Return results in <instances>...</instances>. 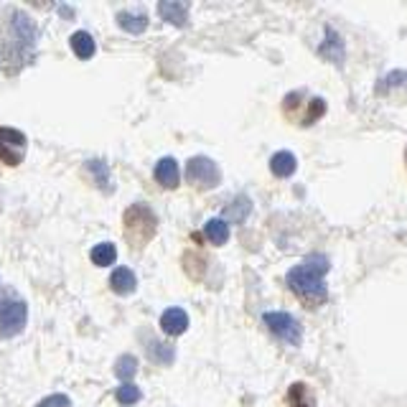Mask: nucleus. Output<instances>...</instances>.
<instances>
[{
	"label": "nucleus",
	"mask_w": 407,
	"mask_h": 407,
	"mask_svg": "<svg viewBox=\"0 0 407 407\" xmlns=\"http://www.w3.org/2000/svg\"><path fill=\"white\" fill-rule=\"evenodd\" d=\"M36 23L21 8H0V61L8 72L23 69L36 56Z\"/></svg>",
	"instance_id": "f257e3e1"
},
{
	"label": "nucleus",
	"mask_w": 407,
	"mask_h": 407,
	"mask_svg": "<svg viewBox=\"0 0 407 407\" xmlns=\"http://www.w3.org/2000/svg\"><path fill=\"white\" fill-rule=\"evenodd\" d=\"M328 273V260L323 255H310L305 257L300 265L288 273V286L291 291L298 295L303 303L308 305H321L323 300L328 298V291H326V278Z\"/></svg>",
	"instance_id": "f03ea898"
},
{
	"label": "nucleus",
	"mask_w": 407,
	"mask_h": 407,
	"mask_svg": "<svg viewBox=\"0 0 407 407\" xmlns=\"http://www.w3.org/2000/svg\"><path fill=\"white\" fill-rule=\"evenodd\" d=\"M122 222H125V237L133 247H143V244L151 242L153 234H156V227H158V219L146 204H133L125 212Z\"/></svg>",
	"instance_id": "7ed1b4c3"
},
{
	"label": "nucleus",
	"mask_w": 407,
	"mask_h": 407,
	"mask_svg": "<svg viewBox=\"0 0 407 407\" xmlns=\"http://www.w3.org/2000/svg\"><path fill=\"white\" fill-rule=\"evenodd\" d=\"M28 305L16 298H0V339H13L26 328Z\"/></svg>",
	"instance_id": "20e7f679"
},
{
	"label": "nucleus",
	"mask_w": 407,
	"mask_h": 407,
	"mask_svg": "<svg viewBox=\"0 0 407 407\" xmlns=\"http://www.w3.org/2000/svg\"><path fill=\"white\" fill-rule=\"evenodd\" d=\"M186 181L196 189H214L222 181V170L214 163L212 158H204V156H196L186 163Z\"/></svg>",
	"instance_id": "39448f33"
},
{
	"label": "nucleus",
	"mask_w": 407,
	"mask_h": 407,
	"mask_svg": "<svg viewBox=\"0 0 407 407\" xmlns=\"http://www.w3.org/2000/svg\"><path fill=\"white\" fill-rule=\"evenodd\" d=\"M262 321L280 341H286L291 347H298L300 339H303V328H300L298 318H293L291 313H278L275 310V313H265Z\"/></svg>",
	"instance_id": "423d86ee"
},
{
	"label": "nucleus",
	"mask_w": 407,
	"mask_h": 407,
	"mask_svg": "<svg viewBox=\"0 0 407 407\" xmlns=\"http://www.w3.org/2000/svg\"><path fill=\"white\" fill-rule=\"evenodd\" d=\"M298 109H303V117H300V125H310V122H316L318 117H323V112H326V102H323L321 97H308L305 99V104H300V92H293V94H288L286 102H283V112H286V117H295L298 115Z\"/></svg>",
	"instance_id": "0eeeda50"
},
{
	"label": "nucleus",
	"mask_w": 407,
	"mask_h": 407,
	"mask_svg": "<svg viewBox=\"0 0 407 407\" xmlns=\"http://www.w3.org/2000/svg\"><path fill=\"white\" fill-rule=\"evenodd\" d=\"M26 156V135L16 128H0V163L18 165Z\"/></svg>",
	"instance_id": "6e6552de"
},
{
	"label": "nucleus",
	"mask_w": 407,
	"mask_h": 407,
	"mask_svg": "<svg viewBox=\"0 0 407 407\" xmlns=\"http://www.w3.org/2000/svg\"><path fill=\"white\" fill-rule=\"evenodd\" d=\"M161 328H163L168 336H181L186 328H189V316L183 308H168L161 316Z\"/></svg>",
	"instance_id": "1a4fd4ad"
},
{
	"label": "nucleus",
	"mask_w": 407,
	"mask_h": 407,
	"mask_svg": "<svg viewBox=\"0 0 407 407\" xmlns=\"http://www.w3.org/2000/svg\"><path fill=\"white\" fill-rule=\"evenodd\" d=\"M178 178H181V173H178L176 158H161L158 165H156V181H158L163 189H176Z\"/></svg>",
	"instance_id": "9d476101"
},
{
	"label": "nucleus",
	"mask_w": 407,
	"mask_h": 407,
	"mask_svg": "<svg viewBox=\"0 0 407 407\" xmlns=\"http://www.w3.org/2000/svg\"><path fill=\"white\" fill-rule=\"evenodd\" d=\"M109 288L117 293V295H130L138 288V278L130 268H117L115 273L109 275Z\"/></svg>",
	"instance_id": "9b49d317"
},
{
	"label": "nucleus",
	"mask_w": 407,
	"mask_h": 407,
	"mask_svg": "<svg viewBox=\"0 0 407 407\" xmlns=\"http://www.w3.org/2000/svg\"><path fill=\"white\" fill-rule=\"evenodd\" d=\"M158 13H161V18L168 21V23H173V26H186V21H189V8L183 6V3H173V0L161 3Z\"/></svg>",
	"instance_id": "f8f14e48"
},
{
	"label": "nucleus",
	"mask_w": 407,
	"mask_h": 407,
	"mask_svg": "<svg viewBox=\"0 0 407 407\" xmlns=\"http://www.w3.org/2000/svg\"><path fill=\"white\" fill-rule=\"evenodd\" d=\"M270 170H273L278 178H288L295 173V156L288 151H280L275 153L273 158H270Z\"/></svg>",
	"instance_id": "ddd939ff"
},
{
	"label": "nucleus",
	"mask_w": 407,
	"mask_h": 407,
	"mask_svg": "<svg viewBox=\"0 0 407 407\" xmlns=\"http://www.w3.org/2000/svg\"><path fill=\"white\" fill-rule=\"evenodd\" d=\"M117 23L130 33H143L148 26V16L143 11H122L117 13Z\"/></svg>",
	"instance_id": "4468645a"
},
{
	"label": "nucleus",
	"mask_w": 407,
	"mask_h": 407,
	"mask_svg": "<svg viewBox=\"0 0 407 407\" xmlns=\"http://www.w3.org/2000/svg\"><path fill=\"white\" fill-rule=\"evenodd\" d=\"M69 43H72V51L80 56V59H92V56H94V51H97V46H94V38H92L87 31H77Z\"/></svg>",
	"instance_id": "2eb2a0df"
},
{
	"label": "nucleus",
	"mask_w": 407,
	"mask_h": 407,
	"mask_svg": "<svg viewBox=\"0 0 407 407\" xmlns=\"http://www.w3.org/2000/svg\"><path fill=\"white\" fill-rule=\"evenodd\" d=\"M288 407H316V400H313L310 389L303 382L291 384V389H288Z\"/></svg>",
	"instance_id": "dca6fc26"
},
{
	"label": "nucleus",
	"mask_w": 407,
	"mask_h": 407,
	"mask_svg": "<svg viewBox=\"0 0 407 407\" xmlns=\"http://www.w3.org/2000/svg\"><path fill=\"white\" fill-rule=\"evenodd\" d=\"M89 257H92V262H94V265H99V268H107V265H115L117 249H115V244H112V242H102V244H97V247L92 249Z\"/></svg>",
	"instance_id": "f3484780"
},
{
	"label": "nucleus",
	"mask_w": 407,
	"mask_h": 407,
	"mask_svg": "<svg viewBox=\"0 0 407 407\" xmlns=\"http://www.w3.org/2000/svg\"><path fill=\"white\" fill-rule=\"evenodd\" d=\"M204 232H207V237L212 244H224L227 239H229V224H227L224 219H209Z\"/></svg>",
	"instance_id": "a211bd4d"
},
{
	"label": "nucleus",
	"mask_w": 407,
	"mask_h": 407,
	"mask_svg": "<svg viewBox=\"0 0 407 407\" xmlns=\"http://www.w3.org/2000/svg\"><path fill=\"white\" fill-rule=\"evenodd\" d=\"M115 374L122 379V384L130 382V379L138 374V359L133 357V354H125V357L117 359V364H115Z\"/></svg>",
	"instance_id": "6ab92c4d"
},
{
	"label": "nucleus",
	"mask_w": 407,
	"mask_h": 407,
	"mask_svg": "<svg viewBox=\"0 0 407 407\" xmlns=\"http://www.w3.org/2000/svg\"><path fill=\"white\" fill-rule=\"evenodd\" d=\"M115 397H117V402H120V405H135V402L143 397V392H140V387H135L133 382H125L122 387H117Z\"/></svg>",
	"instance_id": "aec40b11"
},
{
	"label": "nucleus",
	"mask_w": 407,
	"mask_h": 407,
	"mask_svg": "<svg viewBox=\"0 0 407 407\" xmlns=\"http://www.w3.org/2000/svg\"><path fill=\"white\" fill-rule=\"evenodd\" d=\"M36 407H72V400H69L67 395H49V397H43Z\"/></svg>",
	"instance_id": "412c9836"
},
{
	"label": "nucleus",
	"mask_w": 407,
	"mask_h": 407,
	"mask_svg": "<svg viewBox=\"0 0 407 407\" xmlns=\"http://www.w3.org/2000/svg\"><path fill=\"white\" fill-rule=\"evenodd\" d=\"M397 85L407 87V72H395V74H389V77H384L382 85H379V92H384L387 87H397Z\"/></svg>",
	"instance_id": "4be33fe9"
},
{
	"label": "nucleus",
	"mask_w": 407,
	"mask_h": 407,
	"mask_svg": "<svg viewBox=\"0 0 407 407\" xmlns=\"http://www.w3.org/2000/svg\"><path fill=\"white\" fill-rule=\"evenodd\" d=\"M405 158H407V153H405Z\"/></svg>",
	"instance_id": "5701e85b"
}]
</instances>
